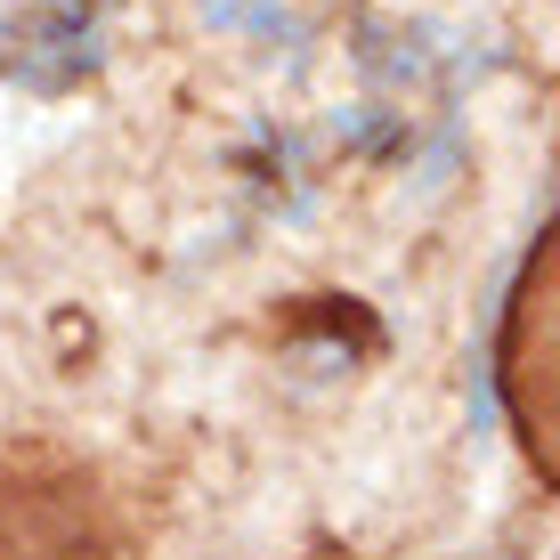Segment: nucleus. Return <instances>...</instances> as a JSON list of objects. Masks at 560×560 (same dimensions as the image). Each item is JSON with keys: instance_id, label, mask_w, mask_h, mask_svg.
I'll return each mask as SVG.
<instances>
[{"instance_id": "obj_1", "label": "nucleus", "mask_w": 560, "mask_h": 560, "mask_svg": "<svg viewBox=\"0 0 560 560\" xmlns=\"http://www.w3.org/2000/svg\"><path fill=\"white\" fill-rule=\"evenodd\" d=\"M90 25V0H0V57L33 66V49H73Z\"/></svg>"}]
</instances>
